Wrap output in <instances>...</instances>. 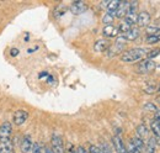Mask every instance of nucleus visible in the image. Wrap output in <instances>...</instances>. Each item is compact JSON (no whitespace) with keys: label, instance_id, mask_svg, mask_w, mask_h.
<instances>
[{"label":"nucleus","instance_id":"nucleus-1","mask_svg":"<svg viewBox=\"0 0 160 153\" xmlns=\"http://www.w3.org/2000/svg\"><path fill=\"white\" fill-rule=\"evenodd\" d=\"M147 52H148L147 48H143V47L131 48V50L124 51L121 55V61L124 63H137V62L145 59Z\"/></svg>","mask_w":160,"mask_h":153},{"label":"nucleus","instance_id":"nucleus-2","mask_svg":"<svg viewBox=\"0 0 160 153\" xmlns=\"http://www.w3.org/2000/svg\"><path fill=\"white\" fill-rule=\"evenodd\" d=\"M155 68H157L155 62L149 61V59H143V61L138 62V64L136 67V71L139 74H148V73H152Z\"/></svg>","mask_w":160,"mask_h":153},{"label":"nucleus","instance_id":"nucleus-3","mask_svg":"<svg viewBox=\"0 0 160 153\" xmlns=\"http://www.w3.org/2000/svg\"><path fill=\"white\" fill-rule=\"evenodd\" d=\"M51 148L54 153H65V147L62 137L58 135H53L51 140Z\"/></svg>","mask_w":160,"mask_h":153},{"label":"nucleus","instance_id":"nucleus-4","mask_svg":"<svg viewBox=\"0 0 160 153\" xmlns=\"http://www.w3.org/2000/svg\"><path fill=\"white\" fill-rule=\"evenodd\" d=\"M0 153H15L14 142L11 137H1L0 138Z\"/></svg>","mask_w":160,"mask_h":153},{"label":"nucleus","instance_id":"nucleus-5","mask_svg":"<svg viewBox=\"0 0 160 153\" xmlns=\"http://www.w3.org/2000/svg\"><path fill=\"white\" fill-rule=\"evenodd\" d=\"M124 47H126L124 42H122V41H117L115 45H112V46H110V47H108V50H107V57H110V58L115 57V56L120 55L121 52L123 53Z\"/></svg>","mask_w":160,"mask_h":153},{"label":"nucleus","instance_id":"nucleus-6","mask_svg":"<svg viewBox=\"0 0 160 153\" xmlns=\"http://www.w3.org/2000/svg\"><path fill=\"white\" fill-rule=\"evenodd\" d=\"M152 21V16L147 11H142L137 15V24L139 27H148Z\"/></svg>","mask_w":160,"mask_h":153},{"label":"nucleus","instance_id":"nucleus-7","mask_svg":"<svg viewBox=\"0 0 160 153\" xmlns=\"http://www.w3.org/2000/svg\"><path fill=\"white\" fill-rule=\"evenodd\" d=\"M27 119H28V113L23 110H18L12 116V121L16 126H21L22 124H25Z\"/></svg>","mask_w":160,"mask_h":153},{"label":"nucleus","instance_id":"nucleus-8","mask_svg":"<svg viewBox=\"0 0 160 153\" xmlns=\"http://www.w3.org/2000/svg\"><path fill=\"white\" fill-rule=\"evenodd\" d=\"M32 146H33V142H32V138L30 135H26L22 137L20 143V148L22 153H28L32 150Z\"/></svg>","mask_w":160,"mask_h":153},{"label":"nucleus","instance_id":"nucleus-9","mask_svg":"<svg viewBox=\"0 0 160 153\" xmlns=\"http://www.w3.org/2000/svg\"><path fill=\"white\" fill-rule=\"evenodd\" d=\"M86 10H88V5H86L85 3H82V1H75V3H73L72 6H70V11H72L74 15H80V14L85 13Z\"/></svg>","mask_w":160,"mask_h":153},{"label":"nucleus","instance_id":"nucleus-10","mask_svg":"<svg viewBox=\"0 0 160 153\" xmlns=\"http://www.w3.org/2000/svg\"><path fill=\"white\" fill-rule=\"evenodd\" d=\"M113 147H115L117 153H127V147H126V145H124L123 140L121 138L120 135H116L113 137Z\"/></svg>","mask_w":160,"mask_h":153},{"label":"nucleus","instance_id":"nucleus-11","mask_svg":"<svg viewBox=\"0 0 160 153\" xmlns=\"http://www.w3.org/2000/svg\"><path fill=\"white\" fill-rule=\"evenodd\" d=\"M110 46H111V45H110V41H108V40L101 38V40H98V41L95 42V45H94V51H95V52H105V51L108 50Z\"/></svg>","mask_w":160,"mask_h":153},{"label":"nucleus","instance_id":"nucleus-12","mask_svg":"<svg viewBox=\"0 0 160 153\" xmlns=\"http://www.w3.org/2000/svg\"><path fill=\"white\" fill-rule=\"evenodd\" d=\"M102 34H103L105 37L113 38V37H117L120 32H118V29L115 27L113 25H106V26L103 27V30H102Z\"/></svg>","mask_w":160,"mask_h":153},{"label":"nucleus","instance_id":"nucleus-13","mask_svg":"<svg viewBox=\"0 0 160 153\" xmlns=\"http://www.w3.org/2000/svg\"><path fill=\"white\" fill-rule=\"evenodd\" d=\"M138 37H139V30L132 27L128 32L121 35L120 40H122V41H134V40H137Z\"/></svg>","mask_w":160,"mask_h":153},{"label":"nucleus","instance_id":"nucleus-14","mask_svg":"<svg viewBox=\"0 0 160 153\" xmlns=\"http://www.w3.org/2000/svg\"><path fill=\"white\" fill-rule=\"evenodd\" d=\"M128 8H129V1H121L115 16L116 18H124L128 13Z\"/></svg>","mask_w":160,"mask_h":153},{"label":"nucleus","instance_id":"nucleus-15","mask_svg":"<svg viewBox=\"0 0 160 153\" xmlns=\"http://www.w3.org/2000/svg\"><path fill=\"white\" fill-rule=\"evenodd\" d=\"M11 132H12V126L10 122H4L1 124L0 126V138L1 137H10L11 136Z\"/></svg>","mask_w":160,"mask_h":153},{"label":"nucleus","instance_id":"nucleus-16","mask_svg":"<svg viewBox=\"0 0 160 153\" xmlns=\"http://www.w3.org/2000/svg\"><path fill=\"white\" fill-rule=\"evenodd\" d=\"M157 147H158V142L154 137H149L147 146H145V152L147 153H157Z\"/></svg>","mask_w":160,"mask_h":153},{"label":"nucleus","instance_id":"nucleus-17","mask_svg":"<svg viewBox=\"0 0 160 153\" xmlns=\"http://www.w3.org/2000/svg\"><path fill=\"white\" fill-rule=\"evenodd\" d=\"M148 135H149V131H148V129H147L145 125H139V126L137 127V136H138L139 138H142L143 141H145L147 138H149Z\"/></svg>","mask_w":160,"mask_h":153},{"label":"nucleus","instance_id":"nucleus-18","mask_svg":"<svg viewBox=\"0 0 160 153\" xmlns=\"http://www.w3.org/2000/svg\"><path fill=\"white\" fill-rule=\"evenodd\" d=\"M131 143L136 147V148H138L140 152L145 148V143H144V141L142 140V138H139L138 136H136V137H133L132 140H131Z\"/></svg>","mask_w":160,"mask_h":153},{"label":"nucleus","instance_id":"nucleus-19","mask_svg":"<svg viewBox=\"0 0 160 153\" xmlns=\"http://www.w3.org/2000/svg\"><path fill=\"white\" fill-rule=\"evenodd\" d=\"M120 3L121 1H117V0H115V1H108V4H107V6H106V10H107V13H110V14H116V11H117V9H118V6H120Z\"/></svg>","mask_w":160,"mask_h":153},{"label":"nucleus","instance_id":"nucleus-20","mask_svg":"<svg viewBox=\"0 0 160 153\" xmlns=\"http://www.w3.org/2000/svg\"><path fill=\"white\" fill-rule=\"evenodd\" d=\"M150 129H152V132L154 135V138L160 141V126L158 125V122L155 120L150 124Z\"/></svg>","mask_w":160,"mask_h":153},{"label":"nucleus","instance_id":"nucleus-21","mask_svg":"<svg viewBox=\"0 0 160 153\" xmlns=\"http://www.w3.org/2000/svg\"><path fill=\"white\" fill-rule=\"evenodd\" d=\"M124 21L131 26L137 24V13H127V15L124 16Z\"/></svg>","mask_w":160,"mask_h":153},{"label":"nucleus","instance_id":"nucleus-22","mask_svg":"<svg viewBox=\"0 0 160 153\" xmlns=\"http://www.w3.org/2000/svg\"><path fill=\"white\" fill-rule=\"evenodd\" d=\"M158 42H160V34L148 35L145 37V43H148V45H154V43H158Z\"/></svg>","mask_w":160,"mask_h":153},{"label":"nucleus","instance_id":"nucleus-23","mask_svg":"<svg viewBox=\"0 0 160 153\" xmlns=\"http://www.w3.org/2000/svg\"><path fill=\"white\" fill-rule=\"evenodd\" d=\"M159 55H160V48H154V50H152V51H148V52H147L145 59L153 61V58H157Z\"/></svg>","mask_w":160,"mask_h":153},{"label":"nucleus","instance_id":"nucleus-24","mask_svg":"<svg viewBox=\"0 0 160 153\" xmlns=\"http://www.w3.org/2000/svg\"><path fill=\"white\" fill-rule=\"evenodd\" d=\"M117 29H118V32H121V35H123V34L128 32V31L132 29V26H131V25H128L126 21H123V22H121L120 26H118Z\"/></svg>","mask_w":160,"mask_h":153},{"label":"nucleus","instance_id":"nucleus-25","mask_svg":"<svg viewBox=\"0 0 160 153\" xmlns=\"http://www.w3.org/2000/svg\"><path fill=\"white\" fill-rule=\"evenodd\" d=\"M115 15L113 14H110V13H106L105 15H103V19H102V22L103 24H106V25H112V22H113V20H115Z\"/></svg>","mask_w":160,"mask_h":153},{"label":"nucleus","instance_id":"nucleus-26","mask_svg":"<svg viewBox=\"0 0 160 153\" xmlns=\"http://www.w3.org/2000/svg\"><path fill=\"white\" fill-rule=\"evenodd\" d=\"M65 11H67V8L60 5L58 8H56V10H54V16H56L57 19H59L60 16H63V15L65 14Z\"/></svg>","mask_w":160,"mask_h":153},{"label":"nucleus","instance_id":"nucleus-27","mask_svg":"<svg viewBox=\"0 0 160 153\" xmlns=\"http://www.w3.org/2000/svg\"><path fill=\"white\" fill-rule=\"evenodd\" d=\"M144 109L148 110V111H153V113H157V111L159 110L158 106H157L155 104H153V103H147V104H144Z\"/></svg>","mask_w":160,"mask_h":153},{"label":"nucleus","instance_id":"nucleus-28","mask_svg":"<svg viewBox=\"0 0 160 153\" xmlns=\"http://www.w3.org/2000/svg\"><path fill=\"white\" fill-rule=\"evenodd\" d=\"M32 153H44L43 151V147L41 146L40 143H33V146H32Z\"/></svg>","mask_w":160,"mask_h":153},{"label":"nucleus","instance_id":"nucleus-29","mask_svg":"<svg viewBox=\"0 0 160 153\" xmlns=\"http://www.w3.org/2000/svg\"><path fill=\"white\" fill-rule=\"evenodd\" d=\"M147 31H148V34H149V35H157V34L160 31V27H155V26H148Z\"/></svg>","mask_w":160,"mask_h":153},{"label":"nucleus","instance_id":"nucleus-30","mask_svg":"<svg viewBox=\"0 0 160 153\" xmlns=\"http://www.w3.org/2000/svg\"><path fill=\"white\" fill-rule=\"evenodd\" d=\"M99 148H100V153H112L111 152V148L108 147L107 143H101V146Z\"/></svg>","mask_w":160,"mask_h":153},{"label":"nucleus","instance_id":"nucleus-31","mask_svg":"<svg viewBox=\"0 0 160 153\" xmlns=\"http://www.w3.org/2000/svg\"><path fill=\"white\" fill-rule=\"evenodd\" d=\"M157 89H158V88H157L155 85H147V87L144 88V90H145L148 94H153V93H155Z\"/></svg>","mask_w":160,"mask_h":153},{"label":"nucleus","instance_id":"nucleus-32","mask_svg":"<svg viewBox=\"0 0 160 153\" xmlns=\"http://www.w3.org/2000/svg\"><path fill=\"white\" fill-rule=\"evenodd\" d=\"M127 153H142V152H140L138 148H136V147L129 142V146L127 147Z\"/></svg>","mask_w":160,"mask_h":153},{"label":"nucleus","instance_id":"nucleus-33","mask_svg":"<svg viewBox=\"0 0 160 153\" xmlns=\"http://www.w3.org/2000/svg\"><path fill=\"white\" fill-rule=\"evenodd\" d=\"M88 153H100V148H99L98 146L91 145V146L89 147V151H88Z\"/></svg>","mask_w":160,"mask_h":153},{"label":"nucleus","instance_id":"nucleus-34","mask_svg":"<svg viewBox=\"0 0 160 153\" xmlns=\"http://www.w3.org/2000/svg\"><path fill=\"white\" fill-rule=\"evenodd\" d=\"M73 153H88V151H86L84 147L79 146V147H77V148L74 150V152H73Z\"/></svg>","mask_w":160,"mask_h":153},{"label":"nucleus","instance_id":"nucleus-35","mask_svg":"<svg viewBox=\"0 0 160 153\" xmlns=\"http://www.w3.org/2000/svg\"><path fill=\"white\" fill-rule=\"evenodd\" d=\"M10 55H11L12 57H14V56H18V55H19V50H18V48H12L11 52H10Z\"/></svg>","mask_w":160,"mask_h":153},{"label":"nucleus","instance_id":"nucleus-36","mask_svg":"<svg viewBox=\"0 0 160 153\" xmlns=\"http://www.w3.org/2000/svg\"><path fill=\"white\" fill-rule=\"evenodd\" d=\"M154 119H155V121L160 120V110H158V111L155 113V115H154Z\"/></svg>","mask_w":160,"mask_h":153},{"label":"nucleus","instance_id":"nucleus-37","mask_svg":"<svg viewBox=\"0 0 160 153\" xmlns=\"http://www.w3.org/2000/svg\"><path fill=\"white\" fill-rule=\"evenodd\" d=\"M44 153H54V152L52 151L51 147H47V148H44Z\"/></svg>","mask_w":160,"mask_h":153},{"label":"nucleus","instance_id":"nucleus-38","mask_svg":"<svg viewBox=\"0 0 160 153\" xmlns=\"http://www.w3.org/2000/svg\"><path fill=\"white\" fill-rule=\"evenodd\" d=\"M157 122H158V125H159V126H160V120H158V121H157Z\"/></svg>","mask_w":160,"mask_h":153},{"label":"nucleus","instance_id":"nucleus-39","mask_svg":"<svg viewBox=\"0 0 160 153\" xmlns=\"http://www.w3.org/2000/svg\"><path fill=\"white\" fill-rule=\"evenodd\" d=\"M158 90H159V93H160V85H159V88H158Z\"/></svg>","mask_w":160,"mask_h":153},{"label":"nucleus","instance_id":"nucleus-40","mask_svg":"<svg viewBox=\"0 0 160 153\" xmlns=\"http://www.w3.org/2000/svg\"><path fill=\"white\" fill-rule=\"evenodd\" d=\"M159 101H160V98H159Z\"/></svg>","mask_w":160,"mask_h":153}]
</instances>
